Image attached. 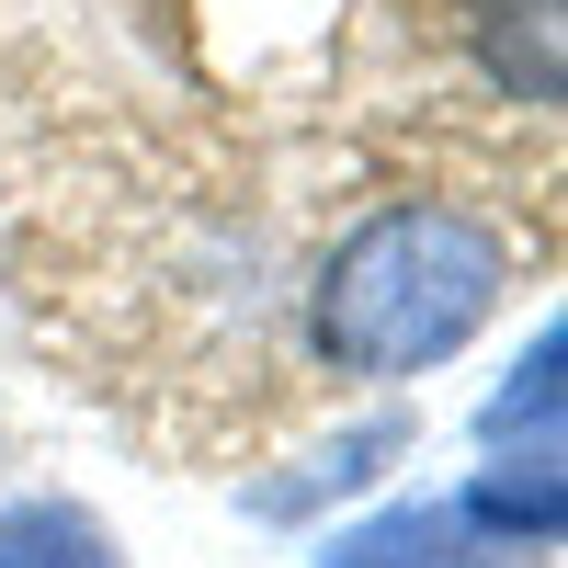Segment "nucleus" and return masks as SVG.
I'll use <instances>...</instances> for the list:
<instances>
[{"label": "nucleus", "instance_id": "obj_2", "mask_svg": "<svg viewBox=\"0 0 568 568\" xmlns=\"http://www.w3.org/2000/svg\"><path fill=\"white\" fill-rule=\"evenodd\" d=\"M329 568H511L455 500H409V511H375L364 535L329 546Z\"/></svg>", "mask_w": 568, "mask_h": 568}, {"label": "nucleus", "instance_id": "obj_6", "mask_svg": "<svg viewBox=\"0 0 568 568\" xmlns=\"http://www.w3.org/2000/svg\"><path fill=\"white\" fill-rule=\"evenodd\" d=\"M387 455H398V420H364V433H342V444H329V455L307 466V478L262 489V511H273V524H296V511H318L329 489H364V478H375V466H387Z\"/></svg>", "mask_w": 568, "mask_h": 568}, {"label": "nucleus", "instance_id": "obj_3", "mask_svg": "<svg viewBox=\"0 0 568 568\" xmlns=\"http://www.w3.org/2000/svg\"><path fill=\"white\" fill-rule=\"evenodd\" d=\"M466 45L511 103H557V0H466Z\"/></svg>", "mask_w": 568, "mask_h": 568}, {"label": "nucleus", "instance_id": "obj_4", "mask_svg": "<svg viewBox=\"0 0 568 568\" xmlns=\"http://www.w3.org/2000/svg\"><path fill=\"white\" fill-rule=\"evenodd\" d=\"M455 511H466V524H478L500 557H511V546H557V455L535 444L524 466H489V478L466 489Z\"/></svg>", "mask_w": 568, "mask_h": 568}, {"label": "nucleus", "instance_id": "obj_7", "mask_svg": "<svg viewBox=\"0 0 568 568\" xmlns=\"http://www.w3.org/2000/svg\"><path fill=\"white\" fill-rule=\"evenodd\" d=\"M524 420H535V444H546V420H557V329L535 342V364L511 375V398H489V444H511Z\"/></svg>", "mask_w": 568, "mask_h": 568}, {"label": "nucleus", "instance_id": "obj_5", "mask_svg": "<svg viewBox=\"0 0 568 568\" xmlns=\"http://www.w3.org/2000/svg\"><path fill=\"white\" fill-rule=\"evenodd\" d=\"M0 568H114V546H103V524H91V511L34 500V511H12V524H0Z\"/></svg>", "mask_w": 568, "mask_h": 568}, {"label": "nucleus", "instance_id": "obj_1", "mask_svg": "<svg viewBox=\"0 0 568 568\" xmlns=\"http://www.w3.org/2000/svg\"><path fill=\"white\" fill-rule=\"evenodd\" d=\"M500 284H511V251L466 205H375L318 262V296H307L318 364L364 375V387L420 375V364L466 353V329L500 307Z\"/></svg>", "mask_w": 568, "mask_h": 568}]
</instances>
